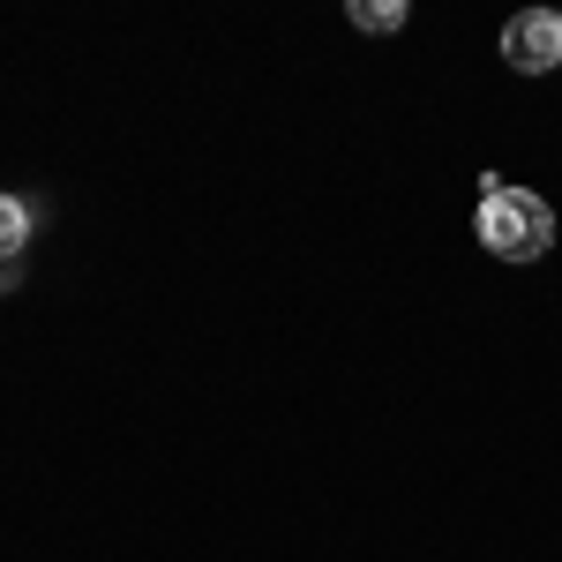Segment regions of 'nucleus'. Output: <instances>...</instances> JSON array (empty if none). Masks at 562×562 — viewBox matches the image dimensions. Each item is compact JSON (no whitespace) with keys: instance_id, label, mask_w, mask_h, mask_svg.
<instances>
[{"instance_id":"1","label":"nucleus","mask_w":562,"mask_h":562,"mask_svg":"<svg viewBox=\"0 0 562 562\" xmlns=\"http://www.w3.org/2000/svg\"><path fill=\"white\" fill-rule=\"evenodd\" d=\"M473 233H480V248H487V256H503V262H540V256H548V240H555V211H548L532 188H503V180L487 173Z\"/></svg>"},{"instance_id":"2","label":"nucleus","mask_w":562,"mask_h":562,"mask_svg":"<svg viewBox=\"0 0 562 562\" xmlns=\"http://www.w3.org/2000/svg\"><path fill=\"white\" fill-rule=\"evenodd\" d=\"M503 60L518 68V76H548L562 68V8H525L503 23Z\"/></svg>"},{"instance_id":"3","label":"nucleus","mask_w":562,"mask_h":562,"mask_svg":"<svg viewBox=\"0 0 562 562\" xmlns=\"http://www.w3.org/2000/svg\"><path fill=\"white\" fill-rule=\"evenodd\" d=\"M23 240H31V211H23V195H0V262L23 256Z\"/></svg>"},{"instance_id":"4","label":"nucleus","mask_w":562,"mask_h":562,"mask_svg":"<svg viewBox=\"0 0 562 562\" xmlns=\"http://www.w3.org/2000/svg\"><path fill=\"white\" fill-rule=\"evenodd\" d=\"M360 31H405V0H352Z\"/></svg>"}]
</instances>
